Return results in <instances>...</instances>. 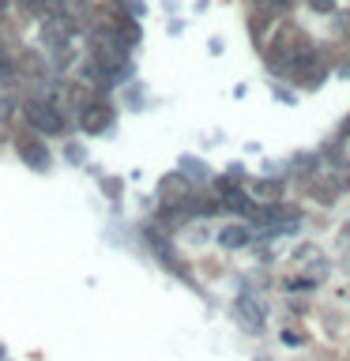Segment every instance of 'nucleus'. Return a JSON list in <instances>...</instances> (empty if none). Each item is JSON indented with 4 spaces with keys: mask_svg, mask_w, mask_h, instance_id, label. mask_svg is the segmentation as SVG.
I'll list each match as a JSON object with an SVG mask.
<instances>
[{
    "mask_svg": "<svg viewBox=\"0 0 350 361\" xmlns=\"http://www.w3.org/2000/svg\"><path fill=\"white\" fill-rule=\"evenodd\" d=\"M237 316L253 327V331H260L264 327V320H267V312H264V305H260V298H253V293H241L237 298Z\"/></svg>",
    "mask_w": 350,
    "mask_h": 361,
    "instance_id": "obj_4",
    "label": "nucleus"
},
{
    "mask_svg": "<svg viewBox=\"0 0 350 361\" xmlns=\"http://www.w3.org/2000/svg\"><path fill=\"white\" fill-rule=\"evenodd\" d=\"M79 124H83V132L102 135L113 124V109L106 102H90V106H83V113H79Z\"/></svg>",
    "mask_w": 350,
    "mask_h": 361,
    "instance_id": "obj_2",
    "label": "nucleus"
},
{
    "mask_svg": "<svg viewBox=\"0 0 350 361\" xmlns=\"http://www.w3.org/2000/svg\"><path fill=\"white\" fill-rule=\"evenodd\" d=\"M19 154H23V162L34 166V169H49V154H45V147H42V143L23 140V143H19Z\"/></svg>",
    "mask_w": 350,
    "mask_h": 361,
    "instance_id": "obj_6",
    "label": "nucleus"
},
{
    "mask_svg": "<svg viewBox=\"0 0 350 361\" xmlns=\"http://www.w3.org/2000/svg\"><path fill=\"white\" fill-rule=\"evenodd\" d=\"M290 8H294V0H256V11L260 16H271V19L286 16Z\"/></svg>",
    "mask_w": 350,
    "mask_h": 361,
    "instance_id": "obj_7",
    "label": "nucleus"
},
{
    "mask_svg": "<svg viewBox=\"0 0 350 361\" xmlns=\"http://www.w3.org/2000/svg\"><path fill=\"white\" fill-rule=\"evenodd\" d=\"M313 11H320V16H327V11H335V0H309Z\"/></svg>",
    "mask_w": 350,
    "mask_h": 361,
    "instance_id": "obj_10",
    "label": "nucleus"
},
{
    "mask_svg": "<svg viewBox=\"0 0 350 361\" xmlns=\"http://www.w3.org/2000/svg\"><path fill=\"white\" fill-rule=\"evenodd\" d=\"M248 196H253V200H279V185H275V180H256Z\"/></svg>",
    "mask_w": 350,
    "mask_h": 361,
    "instance_id": "obj_8",
    "label": "nucleus"
},
{
    "mask_svg": "<svg viewBox=\"0 0 350 361\" xmlns=\"http://www.w3.org/2000/svg\"><path fill=\"white\" fill-rule=\"evenodd\" d=\"M346 245H350V230H346Z\"/></svg>",
    "mask_w": 350,
    "mask_h": 361,
    "instance_id": "obj_11",
    "label": "nucleus"
},
{
    "mask_svg": "<svg viewBox=\"0 0 350 361\" xmlns=\"http://www.w3.org/2000/svg\"><path fill=\"white\" fill-rule=\"evenodd\" d=\"M248 241H253V230L241 226V222H230V226H222V230H219V245L222 248H245Z\"/></svg>",
    "mask_w": 350,
    "mask_h": 361,
    "instance_id": "obj_5",
    "label": "nucleus"
},
{
    "mask_svg": "<svg viewBox=\"0 0 350 361\" xmlns=\"http://www.w3.org/2000/svg\"><path fill=\"white\" fill-rule=\"evenodd\" d=\"M188 200H192V185L181 173L162 180V203L166 207H188Z\"/></svg>",
    "mask_w": 350,
    "mask_h": 361,
    "instance_id": "obj_3",
    "label": "nucleus"
},
{
    "mask_svg": "<svg viewBox=\"0 0 350 361\" xmlns=\"http://www.w3.org/2000/svg\"><path fill=\"white\" fill-rule=\"evenodd\" d=\"M11 75H16V68H11V61H8L4 53H0V83H8Z\"/></svg>",
    "mask_w": 350,
    "mask_h": 361,
    "instance_id": "obj_9",
    "label": "nucleus"
},
{
    "mask_svg": "<svg viewBox=\"0 0 350 361\" xmlns=\"http://www.w3.org/2000/svg\"><path fill=\"white\" fill-rule=\"evenodd\" d=\"M23 117H27V124H30L34 132H42V135H61V132L68 128L64 109L56 106L49 94H34V98H27V106H23Z\"/></svg>",
    "mask_w": 350,
    "mask_h": 361,
    "instance_id": "obj_1",
    "label": "nucleus"
}]
</instances>
